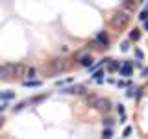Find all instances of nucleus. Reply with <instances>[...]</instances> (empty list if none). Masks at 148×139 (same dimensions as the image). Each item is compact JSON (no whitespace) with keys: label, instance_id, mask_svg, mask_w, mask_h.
<instances>
[{"label":"nucleus","instance_id":"1","mask_svg":"<svg viewBox=\"0 0 148 139\" xmlns=\"http://www.w3.org/2000/svg\"><path fill=\"white\" fill-rule=\"evenodd\" d=\"M85 102H87V106H92V108H96V109H100V111H109V100H106V98H98V96H95V95H89V96H85Z\"/></svg>","mask_w":148,"mask_h":139},{"label":"nucleus","instance_id":"2","mask_svg":"<svg viewBox=\"0 0 148 139\" xmlns=\"http://www.w3.org/2000/svg\"><path fill=\"white\" fill-rule=\"evenodd\" d=\"M130 22V13L128 11H117L111 17V26L115 28H124Z\"/></svg>","mask_w":148,"mask_h":139},{"label":"nucleus","instance_id":"3","mask_svg":"<svg viewBox=\"0 0 148 139\" xmlns=\"http://www.w3.org/2000/svg\"><path fill=\"white\" fill-rule=\"evenodd\" d=\"M6 78H9V76H13V74H24V71H26V67L24 65H6Z\"/></svg>","mask_w":148,"mask_h":139},{"label":"nucleus","instance_id":"4","mask_svg":"<svg viewBox=\"0 0 148 139\" xmlns=\"http://www.w3.org/2000/svg\"><path fill=\"white\" fill-rule=\"evenodd\" d=\"M76 61L80 65H83V67H91L92 65V59H91V56L87 54V50H82V52L76 54Z\"/></svg>","mask_w":148,"mask_h":139},{"label":"nucleus","instance_id":"5","mask_svg":"<svg viewBox=\"0 0 148 139\" xmlns=\"http://www.w3.org/2000/svg\"><path fill=\"white\" fill-rule=\"evenodd\" d=\"M95 43L98 45V46H102V48H106V46L109 45V37H108V34H106V32H98V34H96Z\"/></svg>","mask_w":148,"mask_h":139},{"label":"nucleus","instance_id":"6","mask_svg":"<svg viewBox=\"0 0 148 139\" xmlns=\"http://www.w3.org/2000/svg\"><path fill=\"white\" fill-rule=\"evenodd\" d=\"M132 71H133V67H132V63H130V61H124L122 65H120V69H119L120 76H130Z\"/></svg>","mask_w":148,"mask_h":139},{"label":"nucleus","instance_id":"7","mask_svg":"<svg viewBox=\"0 0 148 139\" xmlns=\"http://www.w3.org/2000/svg\"><path fill=\"white\" fill-rule=\"evenodd\" d=\"M85 91V85H72V87H67V89H63L61 93H74V95H76V93H83Z\"/></svg>","mask_w":148,"mask_h":139},{"label":"nucleus","instance_id":"8","mask_svg":"<svg viewBox=\"0 0 148 139\" xmlns=\"http://www.w3.org/2000/svg\"><path fill=\"white\" fill-rule=\"evenodd\" d=\"M141 39V30L139 28H133L132 32H130V41H139Z\"/></svg>","mask_w":148,"mask_h":139},{"label":"nucleus","instance_id":"9","mask_svg":"<svg viewBox=\"0 0 148 139\" xmlns=\"http://www.w3.org/2000/svg\"><path fill=\"white\" fill-rule=\"evenodd\" d=\"M41 83H43L41 80H24V82H22V85H24V87H39Z\"/></svg>","mask_w":148,"mask_h":139},{"label":"nucleus","instance_id":"10","mask_svg":"<svg viewBox=\"0 0 148 139\" xmlns=\"http://www.w3.org/2000/svg\"><path fill=\"white\" fill-rule=\"evenodd\" d=\"M92 80H95L96 83H102V82H104V71H95V74H92Z\"/></svg>","mask_w":148,"mask_h":139},{"label":"nucleus","instance_id":"11","mask_svg":"<svg viewBox=\"0 0 148 139\" xmlns=\"http://www.w3.org/2000/svg\"><path fill=\"white\" fill-rule=\"evenodd\" d=\"M122 8H124V11L133 9V8H135V0H124V2H122Z\"/></svg>","mask_w":148,"mask_h":139},{"label":"nucleus","instance_id":"12","mask_svg":"<svg viewBox=\"0 0 148 139\" xmlns=\"http://www.w3.org/2000/svg\"><path fill=\"white\" fill-rule=\"evenodd\" d=\"M117 111L120 115V122H126V113H124V106L122 104H117Z\"/></svg>","mask_w":148,"mask_h":139},{"label":"nucleus","instance_id":"13","mask_svg":"<svg viewBox=\"0 0 148 139\" xmlns=\"http://www.w3.org/2000/svg\"><path fill=\"white\" fill-rule=\"evenodd\" d=\"M135 91H137V89H135V85H130V87H128V91H126V96H128V98H132V96H135V95H137Z\"/></svg>","mask_w":148,"mask_h":139},{"label":"nucleus","instance_id":"14","mask_svg":"<svg viewBox=\"0 0 148 139\" xmlns=\"http://www.w3.org/2000/svg\"><path fill=\"white\" fill-rule=\"evenodd\" d=\"M0 96H2V100H9V98H13V91H4V93H0Z\"/></svg>","mask_w":148,"mask_h":139},{"label":"nucleus","instance_id":"15","mask_svg":"<svg viewBox=\"0 0 148 139\" xmlns=\"http://www.w3.org/2000/svg\"><path fill=\"white\" fill-rule=\"evenodd\" d=\"M108 69H109V71H117V69H120V65L113 63V59H109V61H108Z\"/></svg>","mask_w":148,"mask_h":139},{"label":"nucleus","instance_id":"16","mask_svg":"<svg viewBox=\"0 0 148 139\" xmlns=\"http://www.w3.org/2000/svg\"><path fill=\"white\" fill-rule=\"evenodd\" d=\"M102 136H104V139H111V136H113V130H111V128H104Z\"/></svg>","mask_w":148,"mask_h":139},{"label":"nucleus","instance_id":"17","mask_svg":"<svg viewBox=\"0 0 148 139\" xmlns=\"http://www.w3.org/2000/svg\"><path fill=\"white\" fill-rule=\"evenodd\" d=\"M132 132H133V128H132V126H126V128H124V132H122V137H124V139L130 137V136H132Z\"/></svg>","mask_w":148,"mask_h":139},{"label":"nucleus","instance_id":"18","mask_svg":"<svg viewBox=\"0 0 148 139\" xmlns=\"http://www.w3.org/2000/svg\"><path fill=\"white\" fill-rule=\"evenodd\" d=\"M139 19H141L143 22H145L146 19H148V6H146V8H145V9H143V11H141V15H139Z\"/></svg>","mask_w":148,"mask_h":139},{"label":"nucleus","instance_id":"19","mask_svg":"<svg viewBox=\"0 0 148 139\" xmlns=\"http://www.w3.org/2000/svg\"><path fill=\"white\" fill-rule=\"evenodd\" d=\"M130 43H132V41H124V43L122 45H120V50H122V52H128V50H130Z\"/></svg>","mask_w":148,"mask_h":139},{"label":"nucleus","instance_id":"20","mask_svg":"<svg viewBox=\"0 0 148 139\" xmlns=\"http://www.w3.org/2000/svg\"><path fill=\"white\" fill-rule=\"evenodd\" d=\"M24 106H26V102H21V104H17V106H15V111L22 109V108H24Z\"/></svg>","mask_w":148,"mask_h":139},{"label":"nucleus","instance_id":"21","mask_svg":"<svg viewBox=\"0 0 148 139\" xmlns=\"http://www.w3.org/2000/svg\"><path fill=\"white\" fill-rule=\"evenodd\" d=\"M135 58L137 59H143V52H141V50H135Z\"/></svg>","mask_w":148,"mask_h":139},{"label":"nucleus","instance_id":"22","mask_svg":"<svg viewBox=\"0 0 148 139\" xmlns=\"http://www.w3.org/2000/svg\"><path fill=\"white\" fill-rule=\"evenodd\" d=\"M143 76H145V78L148 76V69H143Z\"/></svg>","mask_w":148,"mask_h":139},{"label":"nucleus","instance_id":"23","mask_svg":"<svg viewBox=\"0 0 148 139\" xmlns=\"http://www.w3.org/2000/svg\"><path fill=\"white\" fill-rule=\"evenodd\" d=\"M143 24H145V30L148 32V19H146V21H145V22H143Z\"/></svg>","mask_w":148,"mask_h":139},{"label":"nucleus","instance_id":"24","mask_svg":"<svg viewBox=\"0 0 148 139\" xmlns=\"http://www.w3.org/2000/svg\"><path fill=\"white\" fill-rule=\"evenodd\" d=\"M2 109H6V104H0V111Z\"/></svg>","mask_w":148,"mask_h":139},{"label":"nucleus","instance_id":"25","mask_svg":"<svg viewBox=\"0 0 148 139\" xmlns=\"http://www.w3.org/2000/svg\"><path fill=\"white\" fill-rule=\"evenodd\" d=\"M2 124H4V119H2V117H0V126H2Z\"/></svg>","mask_w":148,"mask_h":139}]
</instances>
